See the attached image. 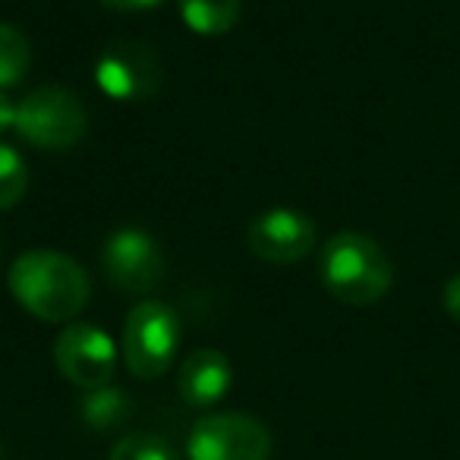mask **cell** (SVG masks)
Returning a JSON list of instances; mask_svg holds the SVG:
<instances>
[{
    "label": "cell",
    "mask_w": 460,
    "mask_h": 460,
    "mask_svg": "<svg viewBox=\"0 0 460 460\" xmlns=\"http://www.w3.org/2000/svg\"><path fill=\"white\" fill-rule=\"evenodd\" d=\"M190 460H269L271 432L246 413H208L186 438Z\"/></svg>",
    "instance_id": "6"
},
{
    "label": "cell",
    "mask_w": 460,
    "mask_h": 460,
    "mask_svg": "<svg viewBox=\"0 0 460 460\" xmlns=\"http://www.w3.org/2000/svg\"><path fill=\"white\" fill-rule=\"evenodd\" d=\"M85 129H89V114L70 89L41 85L20 102L16 133L35 148L64 152L83 139Z\"/></svg>",
    "instance_id": "4"
},
{
    "label": "cell",
    "mask_w": 460,
    "mask_h": 460,
    "mask_svg": "<svg viewBox=\"0 0 460 460\" xmlns=\"http://www.w3.org/2000/svg\"><path fill=\"white\" fill-rule=\"evenodd\" d=\"M164 66L152 45L139 39H117L98 54L95 85L111 102L136 104L158 95Z\"/></svg>",
    "instance_id": "5"
},
{
    "label": "cell",
    "mask_w": 460,
    "mask_h": 460,
    "mask_svg": "<svg viewBox=\"0 0 460 460\" xmlns=\"http://www.w3.org/2000/svg\"><path fill=\"white\" fill-rule=\"evenodd\" d=\"M186 29L196 35H224L237 26L243 0H177Z\"/></svg>",
    "instance_id": "11"
},
{
    "label": "cell",
    "mask_w": 460,
    "mask_h": 460,
    "mask_svg": "<svg viewBox=\"0 0 460 460\" xmlns=\"http://www.w3.org/2000/svg\"><path fill=\"white\" fill-rule=\"evenodd\" d=\"M230 382H234L230 359L215 347L190 353L177 372V391L190 407H215L230 391Z\"/></svg>",
    "instance_id": "10"
},
{
    "label": "cell",
    "mask_w": 460,
    "mask_h": 460,
    "mask_svg": "<svg viewBox=\"0 0 460 460\" xmlns=\"http://www.w3.org/2000/svg\"><path fill=\"white\" fill-rule=\"evenodd\" d=\"M16 114H20V104L10 102V95L0 92V136L7 129H16Z\"/></svg>",
    "instance_id": "17"
},
{
    "label": "cell",
    "mask_w": 460,
    "mask_h": 460,
    "mask_svg": "<svg viewBox=\"0 0 460 460\" xmlns=\"http://www.w3.org/2000/svg\"><path fill=\"white\" fill-rule=\"evenodd\" d=\"M10 294L41 322H70L89 306V271L58 250H29L10 265Z\"/></svg>",
    "instance_id": "1"
},
{
    "label": "cell",
    "mask_w": 460,
    "mask_h": 460,
    "mask_svg": "<svg viewBox=\"0 0 460 460\" xmlns=\"http://www.w3.org/2000/svg\"><path fill=\"white\" fill-rule=\"evenodd\" d=\"M54 363L60 376L83 391H95L111 385L117 372V347L108 332L89 325V322H73L54 341Z\"/></svg>",
    "instance_id": "7"
},
{
    "label": "cell",
    "mask_w": 460,
    "mask_h": 460,
    "mask_svg": "<svg viewBox=\"0 0 460 460\" xmlns=\"http://www.w3.org/2000/svg\"><path fill=\"white\" fill-rule=\"evenodd\" d=\"M319 275L325 290L347 306H372L391 290L394 269L385 250L366 234H334L319 256Z\"/></svg>",
    "instance_id": "2"
},
{
    "label": "cell",
    "mask_w": 460,
    "mask_h": 460,
    "mask_svg": "<svg viewBox=\"0 0 460 460\" xmlns=\"http://www.w3.org/2000/svg\"><path fill=\"white\" fill-rule=\"evenodd\" d=\"M79 413L89 422L92 429H114L120 426L129 416V397L127 391L114 388V385H104V388L85 391L83 403H79Z\"/></svg>",
    "instance_id": "12"
},
{
    "label": "cell",
    "mask_w": 460,
    "mask_h": 460,
    "mask_svg": "<svg viewBox=\"0 0 460 460\" xmlns=\"http://www.w3.org/2000/svg\"><path fill=\"white\" fill-rule=\"evenodd\" d=\"M102 269L104 278L114 284L117 290L127 294H148L158 288L164 278V252L139 227H120L104 240L102 250Z\"/></svg>",
    "instance_id": "8"
},
{
    "label": "cell",
    "mask_w": 460,
    "mask_h": 460,
    "mask_svg": "<svg viewBox=\"0 0 460 460\" xmlns=\"http://www.w3.org/2000/svg\"><path fill=\"white\" fill-rule=\"evenodd\" d=\"M29 186V167L13 146L0 142V211L13 208Z\"/></svg>",
    "instance_id": "14"
},
{
    "label": "cell",
    "mask_w": 460,
    "mask_h": 460,
    "mask_svg": "<svg viewBox=\"0 0 460 460\" xmlns=\"http://www.w3.org/2000/svg\"><path fill=\"white\" fill-rule=\"evenodd\" d=\"M104 7L111 10H123V13H136V10H152L158 7V4H164V0H102Z\"/></svg>",
    "instance_id": "18"
},
{
    "label": "cell",
    "mask_w": 460,
    "mask_h": 460,
    "mask_svg": "<svg viewBox=\"0 0 460 460\" xmlns=\"http://www.w3.org/2000/svg\"><path fill=\"white\" fill-rule=\"evenodd\" d=\"M29 60H32V51H29L26 35L10 22H0V92L13 89L26 79Z\"/></svg>",
    "instance_id": "13"
},
{
    "label": "cell",
    "mask_w": 460,
    "mask_h": 460,
    "mask_svg": "<svg viewBox=\"0 0 460 460\" xmlns=\"http://www.w3.org/2000/svg\"><path fill=\"white\" fill-rule=\"evenodd\" d=\"M108 460H177V454H173V447L161 435L129 432L114 441Z\"/></svg>",
    "instance_id": "15"
},
{
    "label": "cell",
    "mask_w": 460,
    "mask_h": 460,
    "mask_svg": "<svg viewBox=\"0 0 460 460\" xmlns=\"http://www.w3.org/2000/svg\"><path fill=\"white\" fill-rule=\"evenodd\" d=\"M246 243L262 262L294 265L315 250V224L296 208H271L250 224Z\"/></svg>",
    "instance_id": "9"
},
{
    "label": "cell",
    "mask_w": 460,
    "mask_h": 460,
    "mask_svg": "<svg viewBox=\"0 0 460 460\" xmlns=\"http://www.w3.org/2000/svg\"><path fill=\"white\" fill-rule=\"evenodd\" d=\"M441 300H445V313L451 315L454 322H460V271L445 284V296H441Z\"/></svg>",
    "instance_id": "16"
},
{
    "label": "cell",
    "mask_w": 460,
    "mask_h": 460,
    "mask_svg": "<svg viewBox=\"0 0 460 460\" xmlns=\"http://www.w3.org/2000/svg\"><path fill=\"white\" fill-rule=\"evenodd\" d=\"M180 347V319L167 303L142 300L123 322V363L136 378H161Z\"/></svg>",
    "instance_id": "3"
}]
</instances>
